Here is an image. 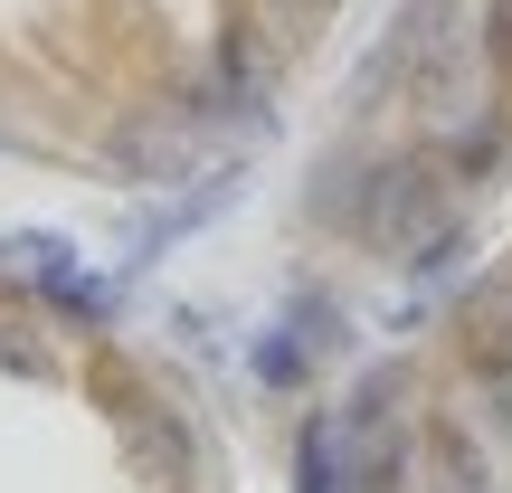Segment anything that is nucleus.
Wrapping results in <instances>:
<instances>
[{
	"instance_id": "f257e3e1",
	"label": "nucleus",
	"mask_w": 512,
	"mask_h": 493,
	"mask_svg": "<svg viewBox=\"0 0 512 493\" xmlns=\"http://www.w3.org/2000/svg\"><path fill=\"white\" fill-rule=\"evenodd\" d=\"M456 342L475 370H512V275H494V285H475L456 304Z\"/></svg>"
},
{
	"instance_id": "f03ea898",
	"label": "nucleus",
	"mask_w": 512,
	"mask_h": 493,
	"mask_svg": "<svg viewBox=\"0 0 512 493\" xmlns=\"http://www.w3.org/2000/svg\"><path fill=\"white\" fill-rule=\"evenodd\" d=\"M484 57H494V76H503V95H512V0L484 10Z\"/></svg>"
}]
</instances>
